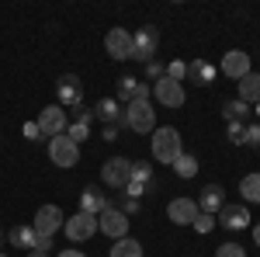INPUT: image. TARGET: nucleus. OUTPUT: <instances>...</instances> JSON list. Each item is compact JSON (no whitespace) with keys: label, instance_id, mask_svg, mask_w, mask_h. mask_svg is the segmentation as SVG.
Wrapping results in <instances>:
<instances>
[{"label":"nucleus","instance_id":"obj_1","mask_svg":"<svg viewBox=\"0 0 260 257\" xmlns=\"http://www.w3.org/2000/svg\"><path fill=\"white\" fill-rule=\"evenodd\" d=\"M149 142H153V160H156V163H163V167H174V160L184 153L180 132L174 129V125H163V129H156Z\"/></svg>","mask_w":260,"mask_h":257},{"label":"nucleus","instance_id":"obj_2","mask_svg":"<svg viewBox=\"0 0 260 257\" xmlns=\"http://www.w3.org/2000/svg\"><path fill=\"white\" fill-rule=\"evenodd\" d=\"M125 125L132 129V132H156V111H153V101H132V104H125Z\"/></svg>","mask_w":260,"mask_h":257},{"label":"nucleus","instance_id":"obj_3","mask_svg":"<svg viewBox=\"0 0 260 257\" xmlns=\"http://www.w3.org/2000/svg\"><path fill=\"white\" fill-rule=\"evenodd\" d=\"M128 181H132V160L128 157H111V160L101 163V184H104V188L121 191Z\"/></svg>","mask_w":260,"mask_h":257},{"label":"nucleus","instance_id":"obj_4","mask_svg":"<svg viewBox=\"0 0 260 257\" xmlns=\"http://www.w3.org/2000/svg\"><path fill=\"white\" fill-rule=\"evenodd\" d=\"M45 146H49V160H52L56 167H62V170H70V167H77V163H80V146H77L70 136L45 139Z\"/></svg>","mask_w":260,"mask_h":257},{"label":"nucleus","instance_id":"obj_5","mask_svg":"<svg viewBox=\"0 0 260 257\" xmlns=\"http://www.w3.org/2000/svg\"><path fill=\"white\" fill-rule=\"evenodd\" d=\"M35 122H39V129H42V136H45V139L66 136V129H70V115H66V108H59V104L42 108Z\"/></svg>","mask_w":260,"mask_h":257},{"label":"nucleus","instance_id":"obj_6","mask_svg":"<svg viewBox=\"0 0 260 257\" xmlns=\"http://www.w3.org/2000/svg\"><path fill=\"white\" fill-rule=\"evenodd\" d=\"M128 226H132V222H128V216H125L121 209H115V205H108V209L98 216V233H104L111 243H115V240H121V237H128Z\"/></svg>","mask_w":260,"mask_h":257},{"label":"nucleus","instance_id":"obj_7","mask_svg":"<svg viewBox=\"0 0 260 257\" xmlns=\"http://www.w3.org/2000/svg\"><path fill=\"white\" fill-rule=\"evenodd\" d=\"M156 49H160V32L153 24H146L139 32H132V60H156Z\"/></svg>","mask_w":260,"mask_h":257},{"label":"nucleus","instance_id":"obj_8","mask_svg":"<svg viewBox=\"0 0 260 257\" xmlns=\"http://www.w3.org/2000/svg\"><path fill=\"white\" fill-rule=\"evenodd\" d=\"M153 98V83H146V80L132 77V73H125V77L118 80V104L125 108V104H132V101H149Z\"/></svg>","mask_w":260,"mask_h":257},{"label":"nucleus","instance_id":"obj_9","mask_svg":"<svg viewBox=\"0 0 260 257\" xmlns=\"http://www.w3.org/2000/svg\"><path fill=\"white\" fill-rule=\"evenodd\" d=\"M31 226H35L39 237H56L66 226V216H62L59 205H42L39 212H35V219H31Z\"/></svg>","mask_w":260,"mask_h":257},{"label":"nucleus","instance_id":"obj_10","mask_svg":"<svg viewBox=\"0 0 260 257\" xmlns=\"http://www.w3.org/2000/svg\"><path fill=\"white\" fill-rule=\"evenodd\" d=\"M153 101L163 104V108H184V101H187L184 83H177V80H170V77L156 80V83H153Z\"/></svg>","mask_w":260,"mask_h":257},{"label":"nucleus","instance_id":"obj_11","mask_svg":"<svg viewBox=\"0 0 260 257\" xmlns=\"http://www.w3.org/2000/svg\"><path fill=\"white\" fill-rule=\"evenodd\" d=\"M56 98H59V108H77L83 104V83L77 73H62L56 80Z\"/></svg>","mask_w":260,"mask_h":257},{"label":"nucleus","instance_id":"obj_12","mask_svg":"<svg viewBox=\"0 0 260 257\" xmlns=\"http://www.w3.org/2000/svg\"><path fill=\"white\" fill-rule=\"evenodd\" d=\"M62 233L73 240V243H80V240H90L98 233V216H87V212H77V216L66 219V226H62Z\"/></svg>","mask_w":260,"mask_h":257},{"label":"nucleus","instance_id":"obj_13","mask_svg":"<svg viewBox=\"0 0 260 257\" xmlns=\"http://www.w3.org/2000/svg\"><path fill=\"white\" fill-rule=\"evenodd\" d=\"M104 49H108V56L111 60H132V32H125V28H111L108 35H104Z\"/></svg>","mask_w":260,"mask_h":257},{"label":"nucleus","instance_id":"obj_14","mask_svg":"<svg viewBox=\"0 0 260 257\" xmlns=\"http://www.w3.org/2000/svg\"><path fill=\"white\" fill-rule=\"evenodd\" d=\"M198 212H201L198 202H194V198H187V195H177L170 205H167V216H170V222H174V226H191Z\"/></svg>","mask_w":260,"mask_h":257},{"label":"nucleus","instance_id":"obj_15","mask_svg":"<svg viewBox=\"0 0 260 257\" xmlns=\"http://www.w3.org/2000/svg\"><path fill=\"white\" fill-rule=\"evenodd\" d=\"M250 70H253V66H250V52H243V49H229V52L222 56V77L243 80Z\"/></svg>","mask_w":260,"mask_h":257},{"label":"nucleus","instance_id":"obj_16","mask_svg":"<svg viewBox=\"0 0 260 257\" xmlns=\"http://www.w3.org/2000/svg\"><path fill=\"white\" fill-rule=\"evenodd\" d=\"M215 222H222V226L233 230V233H240V230H250L253 219H250V209H246V205H222Z\"/></svg>","mask_w":260,"mask_h":257},{"label":"nucleus","instance_id":"obj_17","mask_svg":"<svg viewBox=\"0 0 260 257\" xmlns=\"http://www.w3.org/2000/svg\"><path fill=\"white\" fill-rule=\"evenodd\" d=\"M108 202H111V195H104L101 184H87V188L80 191V212H87V216H101V212L108 209Z\"/></svg>","mask_w":260,"mask_h":257},{"label":"nucleus","instance_id":"obj_18","mask_svg":"<svg viewBox=\"0 0 260 257\" xmlns=\"http://www.w3.org/2000/svg\"><path fill=\"white\" fill-rule=\"evenodd\" d=\"M94 119H101L104 125H125V108L115 98H101L94 104Z\"/></svg>","mask_w":260,"mask_h":257},{"label":"nucleus","instance_id":"obj_19","mask_svg":"<svg viewBox=\"0 0 260 257\" xmlns=\"http://www.w3.org/2000/svg\"><path fill=\"white\" fill-rule=\"evenodd\" d=\"M215 73H219V66L208 60H191L187 63V80L191 83H198V87H208V83H215Z\"/></svg>","mask_w":260,"mask_h":257},{"label":"nucleus","instance_id":"obj_20","mask_svg":"<svg viewBox=\"0 0 260 257\" xmlns=\"http://www.w3.org/2000/svg\"><path fill=\"white\" fill-rule=\"evenodd\" d=\"M222 195H225V191H222V184H205V188H201V195L194 198V202H198L201 212H208V216H219V209L225 205V202H222Z\"/></svg>","mask_w":260,"mask_h":257},{"label":"nucleus","instance_id":"obj_21","mask_svg":"<svg viewBox=\"0 0 260 257\" xmlns=\"http://www.w3.org/2000/svg\"><path fill=\"white\" fill-rule=\"evenodd\" d=\"M236 98L246 101L250 108L260 104V73H257V70H250L243 80H236Z\"/></svg>","mask_w":260,"mask_h":257},{"label":"nucleus","instance_id":"obj_22","mask_svg":"<svg viewBox=\"0 0 260 257\" xmlns=\"http://www.w3.org/2000/svg\"><path fill=\"white\" fill-rule=\"evenodd\" d=\"M7 240H11L18 250H35V243H39V233H35V226H31V222H18V226L7 233Z\"/></svg>","mask_w":260,"mask_h":257},{"label":"nucleus","instance_id":"obj_23","mask_svg":"<svg viewBox=\"0 0 260 257\" xmlns=\"http://www.w3.org/2000/svg\"><path fill=\"white\" fill-rule=\"evenodd\" d=\"M132 181L142 184L146 191H156V167L149 160H132Z\"/></svg>","mask_w":260,"mask_h":257},{"label":"nucleus","instance_id":"obj_24","mask_svg":"<svg viewBox=\"0 0 260 257\" xmlns=\"http://www.w3.org/2000/svg\"><path fill=\"white\" fill-rule=\"evenodd\" d=\"M222 119H225V125H229V122H250V104L240 101V98L222 101Z\"/></svg>","mask_w":260,"mask_h":257},{"label":"nucleus","instance_id":"obj_25","mask_svg":"<svg viewBox=\"0 0 260 257\" xmlns=\"http://www.w3.org/2000/svg\"><path fill=\"white\" fill-rule=\"evenodd\" d=\"M108 257H142V243L132 237H121L111 243V250H108Z\"/></svg>","mask_w":260,"mask_h":257},{"label":"nucleus","instance_id":"obj_26","mask_svg":"<svg viewBox=\"0 0 260 257\" xmlns=\"http://www.w3.org/2000/svg\"><path fill=\"white\" fill-rule=\"evenodd\" d=\"M201 167H198V157H191V153H180L177 160H174V174H177V178H194V174H198Z\"/></svg>","mask_w":260,"mask_h":257},{"label":"nucleus","instance_id":"obj_27","mask_svg":"<svg viewBox=\"0 0 260 257\" xmlns=\"http://www.w3.org/2000/svg\"><path fill=\"white\" fill-rule=\"evenodd\" d=\"M240 195L250 202V205H257L260 202V174H246V178L240 181Z\"/></svg>","mask_w":260,"mask_h":257},{"label":"nucleus","instance_id":"obj_28","mask_svg":"<svg viewBox=\"0 0 260 257\" xmlns=\"http://www.w3.org/2000/svg\"><path fill=\"white\" fill-rule=\"evenodd\" d=\"M108 205H115V209H121L125 216L132 219L136 212H142V202H136V198H128V195H111V202Z\"/></svg>","mask_w":260,"mask_h":257},{"label":"nucleus","instance_id":"obj_29","mask_svg":"<svg viewBox=\"0 0 260 257\" xmlns=\"http://www.w3.org/2000/svg\"><path fill=\"white\" fill-rule=\"evenodd\" d=\"M243 136H246V122H229L225 125V139L233 146H243Z\"/></svg>","mask_w":260,"mask_h":257},{"label":"nucleus","instance_id":"obj_30","mask_svg":"<svg viewBox=\"0 0 260 257\" xmlns=\"http://www.w3.org/2000/svg\"><path fill=\"white\" fill-rule=\"evenodd\" d=\"M66 136L73 139L77 146H80L83 139H90V125H83V122H70V129H66Z\"/></svg>","mask_w":260,"mask_h":257},{"label":"nucleus","instance_id":"obj_31","mask_svg":"<svg viewBox=\"0 0 260 257\" xmlns=\"http://www.w3.org/2000/svg\"><path fill=\"white\" fill-rule=\"evenodd\" d=\"M167 77H170V80H177V83H184V80H187V63H184V60L167 63Z\"/></svg>","mask_w":260,"mask_h":257},{"label":"nucleus","instance_id":"obj_32","mask_svg":"<svg viewBox=\"0 0 260 257\" xmlns=\"http://www.w3.org/2000/svg\"><path fill=\"white\" fill-rule=\"evenodd\" d=\"M191 226H194V230H198V233H212V230H215V226H219V222H215V216H208V212H198V216H194V222H191Z\"/></svg>","mask_w":260,"mask_h":257},{"label":"nucleus","instance_id":"obj_33","mask_svg":"<svg viewBox=\"0 0 260 257\" xmlns=\"http://www.w3.org/2000/svg\"><path fill=\"white\" fill-rule=\"evenodd\" d=\"M167 77V63H160V60H149L146 63V80H153V83H156V80H163Z\"/></svg>","mask_w":260,"mask_h":257},{"label":"nucleus","instance_id":"obj_34","mask_svg":"<svg viewBox=\"0 0 260 257\" xmlns=\"http://www.w3.org/2000/svg\"><path fill=\"white\" fill-rule=\"evenodd\" d=\"M243 146H253V150H260V122H246V136H243Z\"/></svg>","mask_w":260,"mask_h":257},{"label":"nucleus","instance_id":"obj_35","mask_svg":"<svg viewBox=\"0 0 260 257\" xmlns=\"http://www.w3.org/2000/svg\"><path fill=\"white\" fill-rule=\"evenodd\" d=\"M70 111H73V119H70V122H83V125L94 122V108H87V104H77V108H70Z\"/></svg>","mask_w":260,"mask_h":257},{"label":"nucleus","instance_id":"obj_36","mask_svg":"<svg viewBox=\"0 0 260 257\" xmlns=\"http://www.w3.org/2000/svg\"><path fill=\"white\" fill-rule=\"evenodd\" d=\"M215 257H246V250L240 243H222V247H215Z\"/></svg>","mask_w":260,"mask_h":257},{"label":"nucleus","instance_id":"obj_37","mask_svg":"<svg viewBox=\"0 0 260 257\" xmlns=\"http://www.w3.org/2000/svg\"><path fill=\"white\" fill-rule=\"evenodd\" d=\"M21 132H24V139H28V142H42V129H39V122H24V125H21Z\"/></svg>","mask_w":260,"mask_h":257},{"label":"nucleus","instance_id":"obj_38","mask_svg":"<svg viewBox=\"0 0 260 257\" xmlns=\"http://www.w3.org/2000/svg\"><path fill=\"white\" fill-rule=\"evenodd\" d=\"M121 195H128V198H136V202H142V195H146V188H142V184H136V181H128V184L121 188Z\"/></svg>","mask_w":260,"mask_h":257},{"label":"nucleus","instance_id":"obj_39","mask_svg":"<svg viewBox=\"0 0 260 257\" xmlns=\"http://www.w3.org/2000/svg\"><path fill=\"white\" fill-rule=\"evenodd\" d=\"M52 243H56V237H39V243H35V250H42V254H49V250H52Z\"/></svg>","mask_w":260,"mask_h":257},{"label":"nucleus","instance_id":"obj_40","mask_svg":"<svg viewBox=\"0 0 260 257\" xmlns=\"http://www.w3.org/2000/svg\"><path fill=\"white\" fill-rule=\"evenodd\" d=\"M101 139L115 142V139H118V125H104V129H101Z\"/></svg>","mask_w":260,"mask_h":257},{"label":"nucleus","instance_id":"obj_41","mask_svg":"<svg viewBox=\"0 0 260 257\" xmlns=\"http://www.w3.org/2000/svg\"><path fill=\"white\" fill-rule=\"evenodd\" d=\"M56 257H87V254H83V250H59Z\"/></svg>","mask_w":260,"mask_h":257},{"label":"nucleus","instance_id":"obj_42","mask_svg":"<svg viewBox=\"0 0 260 257\" xmlns=\"http://www.w3.org/2000/svg\"><path fill=\"white\" fill-rule=\"evenodd\" d=\"M253 243L260 247V222H253Z\"/></svg>","mask_w":260,"mask_h":257},{"label":"nucleus","instance_id":"obj_43","mask_svg":"<svg viewBox=\"0 0 260 257\" xmlns=\"http://www.w3.org/2000/svg\"><path fill=\"white\" fill-rule=\"evenodd\" d=\"M28 257H52V254H42V250H28Z\"/></svg>","mask_w":260,"mask_h":257},{"label":"nucleus","instance_id":"obj_44","mask_svg":"<svg viewBox=\"0 0 260 257\" xmlns=\"http://www.w3.org/2000/svg\"><path fill=\"white\" fill-rule=\"evenodd\" d=\"M253 108H257V122H260V104H253Z\"/></svg>","mask_w":260,"mask_h":257},{"label":"nucleus","instance_id":"obj_45","mask_svg":"<svg viewBox=\"0 0 260 257\" xmlns=\"http://www.w3.org/2000/svg\"><path fill=\"white\" fill-rule=\"evenodd\" d=\"M0 240H4V233H0Z\"/></svg>","mask_w":260,"mask_h":257},{"label":"nucleus","instance_id":"obj_46","mask_svg":"<svg viewBox=\"0 0 260 257\" xmlns=\"http://www.w3.org/2000/svg\"><path fill=\"white\" fill-rule=\"evenodd\" d=\"M0 257H7V254H0Z\"/></svg>","mask_w":260,"mask_h":257}]
</instances>
